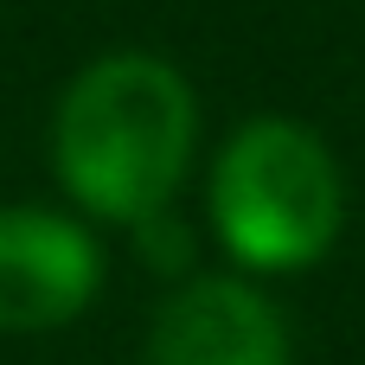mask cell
Returning a JSON list of instances; mask_svg holds the SVG:
<instances>
[{
    "mask_svg": "<svg viewBox=\"0 0 365 365\" xmlns=\"http://www.w3.org/2000/svg\"><path fill=\"white\" fill-rule=\"evenodd\" d=\"M128 237H135V257H141L154 276H173V282H186V276H192L199 237H192V225H186L173 205H160V212L135 218V225H128Z\"/></svg>",
    "mask_w": 365,
    "mask_h": 365,
    "instance_id": "5",
    "label": "cell"
},
{
    "mask_svg": "<svg viewBox=\"0 0 365 365\" xmlns=\"http://www.w3.org/2000/svg\"><path fill=\"white\" fill-rule=\"evenodd\" d=\"M103 289V244L77 212L0 205V334L71 327Z\"/></svg>",
    "mask_w": 365,
    "mask_h": 365,
    "instance_id": "3",
    "label": "cell"
},
{
    "mask_svg": "<svg viewBox=\"0 0 365 365\" xmlns=\"http://www.w3.org/2000/svg\"><path fill=\"white\" fill-rule=\"evenodd\" d=\"M199 96L180 64L154 51L90 58L51 109V180L96 225H135L192 173Z\"/></svg>",
    "mask_w": 365,
    "mask_h": 365,
    "instance_id": "1",
    "label": "cell"
},
{
    "mask_svg": "<svg viewBox=\"0 0 365 365\" xmlns=\"http://www.w3.org/2000/svg\"><path fill=\"white\" fill-rule=\"evenodd\" d=\"M205 218L237 276H302L340 244L346 173L308 122L250 115L212 160Z\"/></svg>",
    "mask_w": 365,
    "mask_h": 365,
    "instance_id": "2",
    "label": "cell"
},
{
    "mask_svg": "<svg viewBox=\"0 0 365 365\" xmlns=\"http://www.w3.org/2000/svg\"><path fill=\"white\" fill-rule=\"evenodd\" d=\"M148 365H295V346L250 276H186L148 321Z\"/></svg>",
    "mask_w": 365,
    "mask_h": 365,
    "instance_id": "4",
    "label": "cell"
}]
</instances>
